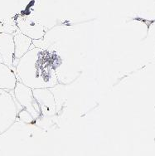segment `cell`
Returning a JSON list of instances; mask_svg holds the SVG:
<instances>
[{
	"instance_id": "cell-1",
	"label": "cell",
	"mask_w": 155,
	"mask_h": 156,
	"mask_svg": "<svg viewBox=\"0 0 155 156\" xmlns=\"http://www.w3.org/2000/svg\"><path fill=\"white\" fill-rule=\"evenodd\" d=\"M18 81L32 89L53 87L57 75L47 52L42 50H29L18 59L15 65Z\"/></svg>"
},
{
	"instance_id": "cell-2",
	"label": "cell",
	"mask_w": 155,
	"mask_h": 156,
	"mask_svg": "<svg viewBox=\"0 0 155 156\" xmlns=\"http://www.w3.org/2000/svg\"><path fill=\"white\" fill-rule=\"evenodd\" d=\"M17 104L9 91L0 89V135L14 124L18 114Z\"/></svg>"
},
{
	"instance_id": "cell-3",
	"label": "cell",
	"mask_w": 155,
	"mask_h": 156,
	"mask_svg": "<svg viewBox=\"0 0 155 156\" xmlns=\"http://www.w3.org/2000/svg\"><path fill=\"white\" fill-rule=\"evenodd\" d=\"M14 90L15 99L22 107L27 111L33 118H37L40 110L37 101L34 100V95L32 88L25 86L22 82L18 81L15 86Z\"/></svg>"
},
{
	"instance_id": "cell-4",
	"label": "cell",
	"mask_w": 155,
	"mask_h": 156,
	"mask_svg": "<svg viewBox=\"0 0 155 156\" xmlns=\"http://www.w3.org/2000/svg\"><path fill=\"white\" fill-rule=\"evenodd\" d=\"M13 60H14L13 36L9 33H0V62L12 68Z\"/></svg>"
},
{
	"instance_id": "cell-5",
	"label": "cell",
	"mask_w": 155,
	"mask_h": 156,
	"mask_svg": "<svg viewBox=\"0 0 155 156\" xmlns=\"http://www.w3.org/2000/svg\"><path fill=\"white\" fill-rule=\"evenodd\" d=\"M17 82L18 78L12 67L0 62V89L13 90Z\"/></svg>"
},
{
	"instance_id": "cell-6",
	"label": "cell",
	"mask_w": 155,
	"mask_h": 156,
	"mask_svg": "<svg viewBox=\"0 0 155 156\" xmlns=\"http://www.w3.org/2000/svg\"><path fill=\"white\" fill-rule=\"evenodd\" d=\"M13 41H14V60H13L14 63L15 61L18 62V59H20L26 52L29 51L30 46L32 44V38H30L29 37L26 36L25 34L20 32L16 33L13 36Z\"/></svg>"
},
{
	"instance_id": "cell-7",
	"label": "cell",
	"mask_w": 155,
	"mask_h": 156,
	"mask_svg": "<svg viewBox=\"0 0 155 156\" xmlns=\"http://www.w3.org/2000/svg\"><path fill=\"white\" fill-rule=\"evenodd\" d=\"M17 25L19 27L20 32L25 34L26 36L29 37L30 38H39L40 33L42 32V30H39L37 28V27H40V25L36 22L23 20V21L18 22Z\"/></svg>"
}]
</instances>
